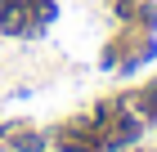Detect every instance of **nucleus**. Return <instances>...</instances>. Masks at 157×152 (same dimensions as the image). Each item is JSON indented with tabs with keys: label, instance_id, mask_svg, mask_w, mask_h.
<instances>
[]
</instances>
